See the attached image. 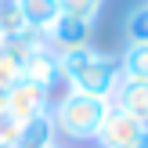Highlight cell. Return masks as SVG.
Segmentation results:
<instances>
[{
  "mask_svg": "<svg viewBox=\"0 0 148 148\" xmlns=\"http://www.w3.org/2000/svg\"><path fill=\"white\" fill-rule=\"evenodd\" d=\"M58 65H62V83H69V90L90 94V98H105V101H112L116 87L123 79L119 58L98 51L94 43L79 47V51H69V54H58Z\"/></svg>",
  "mask_w": 148,
  "mask_h": 148,
  "instance_id": "obj_1",
  "label": "cell"
},
{
  "mask_svg": "<svg viewBox=\"0 0 148 148\" xmlns=\"http://www.w3.org/2000/svg\"><path fill=\"white\" fill-rule=\"evenodd\" d=\"M105 112H108L105 98H90V94H76V90H65L58 101H51L54 134L65 141H94Z\"/></svg>",
  "mask_w": 148,
  "mask_h": 148,
  "instance_id": "obj_2",
  "label": "cell"
},
{
  "mask_svg": "<svg viewBox=\"0 0 148 148\" xmlns=\"http://www.w3.org/2000/svg\"><path fill=\"white\" fill-rule=\"evenodd\" d=\"M94 141H98V148H148V123L112 108V101H108V112Z\"/></svg>",
  "mask_w": 148,
  "mask_h": 148,
  "instance_id": "obj_3",
  "label": "cell"
},
{
  "mask_svg": "<svg viewBox=\"0 0 148 148\" xmlns=\"http://www.w3.org/2000/svg\"><path fill=\"white\" fill-rule=\"evenodd\" d=\"M4 112L11 116L14 123H29V119H36V116H47L51 112V90H43L40 83H33V79L22 76L18 83L7 90Z\"/></svg>",
  "mask_w": 148,
  "mask_h": 148,
  "instance_id": "obj_4",
  "label": "cell"
},
{
  "mask_svg": "<svg viewBox=\"0 0 148 148\" xmlns=\"http://www.w3.org/2000/svg\"><path fill=\"white\" fill-rule=\"evenodd\" d=\"M47 40H51V51H54V54H69V51L90 47V40H94V22L72 18V14H58V22L47 29Z\"/></svg>",
  "mask_w": 148,
  "mask_h": 148,
  "instance_id": "obj_5",
  "label": "cell"
},
{
  "mask_svg": "<svg viewBox=\"0 0 148 148\" xmlns=\"http://www.w3.org/2000/svg\"><path fill=\"white\" fill-rule=\"evenodd\" d=\"M22 76L33 79V83H40L43 90H54V87L62 83V65H58V54H54L51 47L33 51V54L25 58V65H22Z\"/></svg>",
  "mask_w": 148,
  "mask_h": 148,
  "instance_id": "obj_6",
  "label": "cell"
},
{
  "mask_svg": "<svg viewBox=\"0 0 148 148\" xmlns=\"http://www.w3.org/2000/svg\"><path fill=\"white\" fill-rule=\"evenodd\" d=\"M112 108H119V112L148 123V83L119 79V87H116V94H112Z\"/></svg>",
  "mask_w": 148,
  "mask_h": 148,
  "instance_id": "obj_7",
  "label": "cell"
},
{
  "mask_svg": "<svg viewBox=\"0 0 148 148\" xmlns=\"http://www.w3.org/2000/svg\"><path fill=\"white\" fill-rule=\"evenodd\" d=\"M58 145V134H54V123H51V112L47 116H36V119L22 123V134H18V148H51Z\"/></svg>",
  "mask_w": 148,
  "mask_h": 148,
  "instance_id": "obj_8",
  "label": "cell"
},
{
  "mask_svg": "<svg viewBox=\"0 0 148 148\" xmlns=\"http://www.w3.org/2000/svg\"><path fill=\"white\" fill-rule=\"evenodd\" d=\"M14 7L22 11V18L36 29H51L58 22V0H14Z\"/></svg>",
  "mask_w": 148,
  "mask_h": 148,
  "instance_id": "obj_9",
  "label": "cell"
},
{
  "mask_svg": "<svg viewBox=\"0 0 148 148\" xmlns=\"http://www.w3.org/2000/svg\"><path fill=\"white\" fill-rule=\"evenodd\" d=\"M119 72L123 79L148 83V43H127V51L119 58Z\"/></svg>",
  "mask_w": 148,
  "mask_h": 148,
  "instance_id": "obj_10",
  "label": "cell"
},
{
  "mask_svg": "<svg viewBox=\"0 0 148 148\" xmlns=\"http://www.w3.org/2000/svg\"><path fill=\"white\" fill-rule=\"evenodd\" d=\"M25 25L29 22L22 18V11L14 7V0H0V36H4V40H14V36H22Z\"/></svg>",
  "mask_w": 148,
  "mask_h": 148,
  "instance_id": "obj_11",
  "label": "cell"
},
{
  "mask_svg": "<svg viewBox=\"0 0 148 148\" xmlns=\"http://www.w3.org/2000/svg\"><path fill=\"white\" fill-rule=\"evenodd\" d=\"M127 40L130 43H148V4H137V7H130V14H127Z\"/></svg>",
  "mask_w": 148,
  "mask_h": 148,
  "instance_id": "obj_12",
  "label": "cell"
},
{
  "mask_svg": "<svg viewBox=\"0 0 148 148\" xmlns=\"http://www.w3.org/2000/svg\"><path fill=\"white\" fill-rule=\"evenodd\" d=\"M105 0H58V11L72 14V18H87V22H98Z\"/></svg>",
  "mask_w": 148,
  "mask_h": 148,
  "instance_id": "obj_13",
  "label": "cell"
},
{
  "mask_svg": "<svg viewBox=\"0 0 148 148\" xmlns=\"http://www.w3.org/2000/svg\"><path fill=\"white\" fill-rule=\"evenodd\" d=\"M18 134H22V123H14L7 112H0V148H18Z\"/></svg>",
  "mask_w": 148,
  "mask_h": 148,
  "instance_id": "obj_14",
  "label": "cell"
},
{
  "mask_svg": "<svg viewBox=\"0 0 148 148\" xmlns=\"http://www.w3.org/2000/svg\"><path fill=\"white\" fill-rule=\"evenodd\" d=\"M0 47H4V36H0Z\"/></svg>",
  "mask_w": 148,
  "mask_h": 148,
  "instance_id": "obj_15",
  "label": "cell"
},
{
  "mask_svg": "<svg viewBox=\"0 0 148 148\" xmlns=\"http://www.w3.org/2000/svg\"><path fill=\"white\" fill-rule=\"evenodd\" d=\"M58 148H62V145H58Z\"/></svg>",
  "mask_w": 148,
  "mask_h": 148,
  "instance_id": "obj_16",
  "label": "cell"
}]
</instances>
